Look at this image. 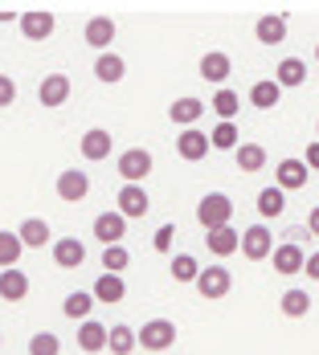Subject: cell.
Instances as JSON below:
<instances>
[{"mask_svg":"<svg viewBox=\"0 0 319 355\" xmlns=\"http://www.w3.org/2000/svg\"><path fill=\"white\" fill-rule=\"evenodd\" d=\"M90 311H95V298L86 290H74V294H66V302H62V315L66 319H78V322L90 319Z\"/></svg>","mask_w":319,"mask_h":355,"instance_id":"83f0119b","label":"cell"},{"mask_svg":"<svg viewBox=\"0 0 319 355\" xmlns=\"http://www.w3.org/2000/svg\"><path fill=\"white\" fill-rule=\"evenodd\" d=\"M86 192H90V176H86L82 168H70V172H62V176H58V196H62L66 205L86 200Z\"/></svg>","mask_w":319,"mask_h":355,"instance_id":"30bf717a","label":"cell"},{"mask_svg":"<svg viewBox=\"0 0 319 355\" xmlns=\"http://www.w3.org/2000/svg\"><path fill=\"white\" fill-rule=\"evenodd\" d=\"M70 78L66 73H45L41 78V86H37V103L41 107H66V98H70Z\"/></svg>","mask_w":319,"mask_h":355,"instance_id":"5b68a950","label":"cell"},{"mask_svg":"<svg viewBox=\"0 0 319 355\" xmlns=\"http://www.w3.org/2000/svg\"><path fill=\"white\" fill-rule=\"evenodd\" d=\"M90 298L95 302H106V306H115V302H123L127 298V286H123V274H103L95 290H90Z\"/></svg>","mask_w":319,"mask_h":355,"instance_id":"ac0fdd59","label":"cell"},{"mask_svg":"<svg viewBox=\"0 0 319 355\" xmlns=\"http://www.w3.org/2000/svg\"><path fill=\"white\" fill-rule=\"evenodd\" d=\"M303 168H307V172H319V143H311V147H307V155H303Z\"/></svg>","mask_w":319,"mask_h":355,"instance_id":"60d3db41","label":"cell"},{"mask_svg":"<svg viewBox=\"0 0 319 355\" xmlns=\"http://www.w3.org/2000/svg\"><path fill=\"white\" fill-rule=\"evenodd\" d=\"M82 37H86V45H90V49L106 53V45L115 41V21H111V17H90V21H86V29H82Z\"/></svg>","mask_w":319,"mask_h":355,"instance_id":"e0dca14e","label":"cell"},{"mask_svg":"<svg viewBox=\"0 0 319 355\" xmlns=\"http://www.w3.org/2000/svg\"><path fill=\"white\" fill-rule=\"evenodd\" d=\"M205 245H209L213 257H229V253H238V229H229V225H221V229H209Z\"/></svg>","mask_w":319,"mask_h":355,"instance_id":"d4e9b609","label":"cell"},{"mask_svg":"<svg viewBox=\"0 0 319 355\" xmlns=\"http://www.w3.org/2000/svg\"><path fill=\"white\" fill-rule=\"evenodd\" d=\"M136 343H140L143 352H168L172 343H177V322L172 319H152L140 327V335H136Z\"/></svg>","mask_w":319,"mask_h":355,"instance_id":"7a4b0ae2","label":"cell"},{"mask_svg":"<svg viewBox=\"0 0 319 355\" xmlns=\"http://www.w3.org/2000/svg\"><path fill=\"white\" fill-rule=\"evenodd\" d=\"M209 107L221 114V123H234V114H238V90H229V86H217V94H213Z\"/></svg>","mask_w":319,"mask_h":355,"instance_id":"836d02e7","label":"cell"},{"mask_svg":"<svg viewBox=\"0 0 319 355\" xmlns=\"http://www.w3.org/2000/svg\"><path fill=\"white\" fill-rule=\"evenodd\" d=\"M123 73H127V62H123L119 53H111V49H106V53L95 58V78H99V82L115 86V82H123Z\"/></svg>","mask_w":319,"mask_h":355,"instance_id":"44dd1931","label":"cell"},{"mask_svg":"<svg viewBox=\"0 0 319 355\" xmlns=\"http://www.w3.org/2000/svg\"><path fill=\"white\" fill-rule=\"evenodd\" d=\"M205 114V103L201 98H193V94H184V98H177L172 107H168V119L177 123V127H197V119Z\"/></svg>","mask_w":319,"mask_h":355,"instance_id":"ffe728a7","label":"cell"},{"mask_svg":"<svg viewBox=\"0 0 319 355\" xmlns=\"http://www.w3.org/2000/svg\"><path fill=\"white\" fill-rule=\"evenodd\" d=\"M303 82H307V62H303V58H283L279 70H275V86H279V90H295V86H303Z\"/></svg>","mask_w":319,"mask_h":355,"instance_id":"2e32d148","label":"cell"},{"mask_svg":"<svg viewBox=\"0 0 319 355\" xmlns=\"http://www.w3.org/2000/svg\"><path fill=\"white\" fill-rule=\"evenodd\" d=\"M209 147L213 151H234L238 147V123H217L209 131Z\"/></svg>","mask_w":319,"mask_h":355,"instance_id":"e575fe53","label":"cell"},{"mask_svg":"<svg viewBox=\"0 0 319 355\" xmlns=\"http://www.w3.org/2000/svg\"><path fill=\"white\" fill-rule=\"evenodd\" d=\"M279 306H283L286 319H307V311H311V294H307V290H286Z\"/></svg>","mask_w":319,"mask_h":355,"instance_id":"1f68e13d","label":"cell"},{"mask_svg":"<svg viewBox=\"0 0 319 355\" xmlns=\"http://www.w3.org/2000/svg\"><path fill=\"white\" fill-rule=\"evenodd\" d=\"M82 159H90V164H99V159H106L111 155V147H115V139H111V131L106 127H90L86 135H82Z\"/></svg>","mask_w":319,"mask_h":355,"instance_id":"7c38bea8","label":"cell"},{"mask_svg":"<svg viewBox=\"0 0 319 355\" xmlns=\"http://www.w3.org/2000/svg\"><path fill=\"white\" fill-rule=\"evenodd\" d=\"M197 274H201V261L193 253H177L172 257V278L177 282H197Z\"/></svg>","mask_w":319,"mask_h":355,"instance_id":"d590c367","label":"cell"},{"mask_svg":"<svg viewBox=\"0 0 319 355\" xmlns=\"http://www.w3.org/2000/svg\"><path fill=\"white\" fill-rule=\"evenodd\" d=\"M266 168V151L258 143H238V172H262Z\"/></svg>","mask_w":319,"mask_h":355,"instance_id":"4dcf8cb0","label":"cell"},{"mask_svg":"<svg viewBox=\"0 0 319 355\" xmlns=\"http://www.w3.org/2000/svg\"><path fill=\"white\" fill-rule=\"evenodd\" d=\"M17 25H21V33L29 37V41H45V37L58 29V21H54L49 8H29V12H21Z\"/></svg>","mask_w":319,"mask_h":355,"instance_id":"8992f818","label":"cell"},{"mask_svg":"<svg viewBox=\"0 0 319 355\" xmlns=\"http://www.w3.org/2000/svg\"><path fill=\"white\" fill-rule=\"evenodd\" d=\"M316 62H319V45H316Z\"/></svg>","mask_w":319,"mask_h":355,"instance_id":"ee69618b","label":"cell"},{"mask_svg":"<svg viewBox=\"0 0 319 355\" xmlns=\"http://www.w3.org/2000/svg\"><path fill=\"white\" fill-rule=\"evenodd\" d=\"M123 233H127V220L119 213H99L95 216V237L106 245H123Z\"/></svg>","mask_w":319,"mask_h":355,"instance_id":"4fadbf2b","label":"cell"},{"mask_svg":"<svg viewBox=\"0 0 319 355\" xmlns=\"http://www.w3.org/2000/svg\"><path fill=\"white\" fill-rule=\"evenodd\" d=\"M21 253H25L21 237H17V233H8V229H0V270H13V266L21 261Z\"/></svg>","mask_w":319,"mask_h":355,"instance_id":"d6a6232c","label":"cell"},{"mask_svg":"<svg viewBox=\"0 0 319 355\" xmlns=\"http://www.w3.org/2000/svg\"><path fill=\"white\" fill-rule=\"evenodd\" d=\"M254 37H258L262 45H283L286 41V17L283 12H266V17H258Z\"/></svg>","mask_w":319,"mask_h":355,"instance_id":"9a60e30c","label":"cell"},{"mask_svg":"<svg viewBox=\"0 0 319 355\" xmlns=\"http://www.w3.org/2000/svg\"><path fill=\"white\" fill-rule=\"evenodd\" d=\"M78 347H82L86 355L106 352V327H103V322H95V319L82 322V327H78Z\"/></svg>","mask_w":319,"mask_h":355,"instance_id":"cb8c5ba5","label":"cell"},{"mask_svg":"<svg viewBox=\"0 0 319 355\" xmlns=\"http://www.w3.org/2000/svg\"><path fill=\"white\" fill-rule=\"evenodd\" d=\"M303 249L299 245H291V241H283V245H275L270 249V266H275V274H283V278H291V274H299L303 270Z\"/></svg>","mask_w":319,"mask_h":355,"instance_id":"8fae6325","label":"cell"},{"mask_svg":"<svg viewBox=\"0 0 319 355\" xmlns=\"http://www.w3.org/2000/svg\"><path fill=\"white\" fill-rule=\"evenodd\" d=\"M152 168H156V159H152L147 147H127L119 155V176H123V184H143V180L152 176Z\"/></svg>","mask_w":319,"mask_h":355,"instance_id":"3957f363","label":"cell"},{"mask_svg":"<svg viewBox=\"0 0 319 355\" xmlns=\"http://www.w3.org/2000/svg\"><path fill=\"white\" fill-rule=\"evenodd\" d=\"M283 209H286V192H279V188H262V192H258V216H262V220L283 216Z\"/></svg>","mask_w":319,"mask_h":355,"instance_id":"f1b7e54d","label":"cell"},{"mask_svg":"<svg viewBox=\"0 0 319 355\" xmlns=\"http://www.w3.org/2000/svg\"><path fill=\"white\" fill-rule=\"evenodd\" d=\"M82 261H86V245H82L78 237L54 241V266H58V270H78Z\"/></svg>","mask_w":319,"mask_h":355,"instance_id":"5bb4252c","label":"cell"},{"mask_svg":"<svg viewBox=\"0 0 319 355\" xmlns=\"http://www.w3.org/2000/svg\"><path fill=\"white\" fill-rule=\"evenodd\" d=\"M234 73V62H229V53H221V49H213L201 58V78L205 82H217V86H225V78Z\"/></svg>","mask_w":319,"mask_h":355,"instance_id":"d6986e66","label":"cell"},{"mask_svg":"<svg viewBox=\"0 0 319 355\" xmlns=\"http://www.w3.org/2000/svg\"><path fill=\"white\" fill-rule=\"evenodd\" d=\"M303 274H307L311 282H319V253H311V257L303 261Z\"/></svg>","mask_w":319,"mask_h":355,"instance_id":"b9f144b4","label":"cell"},{"mask_svg":"<svg viewBox=\"0 0 319 355\" xmlns=\"http://www.w3.org/2000/svg\"><path fill=\"white\" fill-rule=\"evenodd\" d=\"M29 294V278L13 266V270H0V298L4 302H21Z\"/></svg>","mask_w":319,"mask_h":355,"instance_id":"603a6c76","label":"cell"},{"mask_svg":"<svg viewBox=\"0 0 319 355\" xmlns=\"http://www.w3.org/2000/svg\"><path fill=\"white\" fill-rule=\"evenodd\" d=\"M307 176H311V172L303 168V159H283V164H279V172H275V180H279L275 188H279V192L303 188V184H307Z\"/></svg>","mask_w":319,"mask_h":355,"instance_id":"7402d4cb","label":"cell"},{"mask_svg":"<svg viewBox=\"0 0 319 355\" xmlns=\"http://www.w3.org/2000/svg\"><path fill=\"white\" fill-rule=\"evenodd\" d=\"M238 249L246 253L250 261H262V257H270V249H275V241H270V229H266V225H250L246 233L238 237Z\"/></svg>","mask_w":319,"mask_h":355,"instance_id":"ba28073f","label":"cell"},{"mask_svg":"<svg viewBox=\"0 0 319 355\" xmlns=\"http://www.w3.org/2000/svg\"><path fill=\"white\" fill-rule=\"evenodd\" d=\"M17 103V82L8 73H0V107H13Z\"/></svg>","mask_w":319,"mask_h":355,"instance_id":"ab89813d","label":"cell"},{"mask_svg":"<svg viewBox=\"0 0 319 355\" xmlns=\"http://www.w3.org/2000/svg\"><path fill=\"white\" fill-rule=\"evenodd\" d=\"M197 220H201L205 233H209V229H221V225H229V220H234V200H229L225 192H209V196H201V205H197Z\"/></svg>","mask_w":319,"mask_h":355,"instance_id":"6da1fadb","label":"cell"},{"mask_svg":"<svg viewBox=\"0 0 319 355\" xmlns=\"http://www.w3.org/2000/svg\"><path fill=\"white\" fill-rule=\"evenodd\" d=\"M115 213L123 216V220H131V216H147V209H152V200H147V192H143L140 184H123L119 188V196H115Z\"/></svg>","mask_w":319,"mask_h":355,"instance_id":"52a82bcc","label":"cell"},{"mask_svg":"<svg viewBox=\"0 0 319 355\" xmlns=\"http://www.w3.org/2000/svg\"><path fill=\"white\" fill-rule=\"evenodd\" d=\"M127 261H131V253H127L123 245H106L103 249V270H106V274H123V270H127Z\"/></svg>","mask_w":319,"mask_h":355,"instance_id":"8d00e7d4","label":"cell"},{"mask_svg":"<svg viewBox=\"0 0 319 355\" xmlns=\"http://www.w3.org/2000/svg\"><path fill=\"white\" fill-rule=\"evenodd\" d=\"M279 98H283V90L275 86V78H262V82L250 86V103H254L258 110H275L279 107Z\"/></svg>","mask_w":319,"mask_h":355,"instance_id":"484cf974","label":"cell"},{"mask_svg":"<svg viewBox=\"0 0 319 355\" xmlns=\"http://www.w3.org/2000/svg\"><path fill=\"white\" fill-rule=\"evenodd\" d=\"M213 147H209V135L205 131H197V127H184L177 139V155L184 159V164H197V159H205Z\"/></svg>","mask_w":319,"mask_h":355,"instance_id":"9c48e42d","label":"cell"},{"mask_svg":"<svg viewBox=\"0 0 319 355\" xmlns=\"http://www.w3.org/2000/svg\"><path fill=\"white\" fill-rule=\"evenodd\" d=\"M197 294L205 298V302H217V298H225L229 294V286H234V274L225 270V266H205L201 274H197Z\"/></svg>","mask_w":319,"mask_h":355,"instance_id":"277c9868","label":"cell"},{"mask_svg":"<svg viewBox=\"0 0 319 355\" xmlns=\"http://www.w3.org/2000/svg\"><path fill=\"white\" fill-rule=\"evenodd\" d=\"M316 131H319V123H316ZM316 143H319V139H316Z\"/></svg>","mask_w":319,"mask_h":355,"instance_id":"f6af8a7d","label":"cell"},{"mask_svg":"<svg viewBox=\"0 0 319 355\" xmlns=\"http://www.w3.org/2000/svg\"><path fill=\"white\" fill-rule=\"evenodd\" d=\"M17 237H21V245L25 249H41L45 241H49V225H45L41 216H29V220H21Z\"/></svg>","mask_w":319,"mask_h":355,"instance_id":"4316f807","label":"cell"},{"mask_svg":"<svg viewBox=\"0 0 319 355\" xmlns=\"http://www.w3.org/2000/svg\"><path fill=\"white\" fill-rule=\"evenodd\" d=\"M172 237H177V225H160L156 237H152V249H156V253H168V249H172Z\"/></svg>","mask_w":319,"mask_h":355,"instance_id":"f35d334b","label":"cell"},{"mask_svg":"<svg viewBox=\"0 0 319 355\" xmlns=\"http://www.w3.org/2000/svg\"><path fill=\"white\" fill-rule=\"evenodd\" d=\"M58 352H62V343H58L54 331H37L29 339V355H58Z\"/></svg>","mask_w":319,"mask_h":355,"instance_id":"74e56055","label":"cell"},{"mask_svg":"<svg viewBox=\"0 0 319 355\" xmlns=\"http://www.w3.org/2000/svg\"><path fill=\"white\" fill-rule=\"evenodd\" d=\"M307 237H319V205L311 209V216H307Z\"/></svg>","mask_w":319,"mask_h":355,"instance_id":"7bdbcfd3","label":"cell"},{"mask_svg":"<svg viewBox=\"0 0 319 355\" xmlns=\"http://www.w3.org/2000/svg\"><path fill=\"white\" fill-rule=\"evenodd\" d=\"M106 352H111V355H131V352H136V331H131V327H123V322H119V327H111V331H106Z\"/></svg>","mask_w":319,"mask_h":355,"instance_id":"f546056e","label":"cell"}]
</instances>
